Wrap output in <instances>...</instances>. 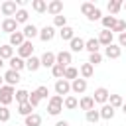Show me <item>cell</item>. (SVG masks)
Segmentation results:
<instances>
[{"label": "cell", "instance_id": "obj_1", "mask_svg": "<svg viewBox=\"0 0 126 126\" xmlns=\"http://www.w3.org/2000/svg\"><path fill=\"white\" fill-rule=\"evenodd\" d=\"M63 96H59V94H53V96H49V100H47V112L51 114V116H57L61 110H63Z\"/></svg>", "mask_w": 126, "mask_h": 126}, {"label": "cell", "instance_id": "obj_2", "mask_svg": "<svg viewBox=\"0 0 126 126\" xmlns=\"http://www.w3.org/2000/svg\"><path fill=\"white\" fill-rule=\"evenodd\" d=\"M14 94H16V89L10 87V85H4L0 89V104L2 106H8L12 100H14Z\"/></svg>", "mask_w": 126, "mask_h": 126}, {"label": "cell", "instance_id": "obj_3", "mask_svg": "<svg viewBox=\"0 0 126 126\" xmlns=\"http://www.w3.org/2000/svg\"><path fill=\"white\" fill-rule=\"evenodd\" d=\"M0 12H2V16L12 18V16H16V12H18V4H16L14 0H4L2 6H0Z\"/></svg>", "mask_w": 126, "mask_h": 126}, {"label": "cell", "instance_id": "obj_4", "mask_svg": "<svg viewBox=\"0 0 126 126\" xmlns=\"http://www.w3.org/2000/svg\"><path fill=\"white\" fill-rule=\"evenodd\" d=\"M32 55H33V43L26 39V41L18 47V57H22V59H30Z\"/></svg>", "mask_w": 126, "mask_h": 126}, {"label": "cell", "instance_id": "obj_5", "mask_svg": "<svg viewBox=\"0 0 126 126\" xmlns=\"http://www.w3.org/2000/svg\"><path fill=\"white\" fill-rule=\"evenodd\" d=\"M69 93H71V83H69L67 79H59V81H55V94H59V96L67 94V96H69Z\"/></svg>", "mask_w": 126, "mask_h": 126}, {"label": "cell", "instance_id": "obj_6", "mask_svg": "<svg viewBox=\"0 0 126 126\" xmlns=\"http://www.w3.org/2000/svg\"><path fill=\"white\" fill-rule=\"evenodd\" d=\"M108 96H110V93H108V89H104V87H98V89H94V93H93V98H94V102H98V104H106V102H108Z\"/></svg>", "mask_w": 126, "mask_h": 126}, {"label": "cell", "instance_id": "obj_7", "mask_svg": "<svg viewBox=\"0 0 126 126\" xmlns=\"http://www.w3.org/2000/svg\"><path fill=\"white\" fill-rule=\"evenodd\" d=\"M0 28H2V32H4V33L12 35L14 32H18V22H16L14 18H4V20H2V26H0Z\"/></svg>", "mask_w": 126, "mask_h": 126}, {"label": "cell", "instance_id": "obj_8", "mask_svg": "<svg viewBox=\"0 0 126 126\" xmlns=\"http://www.w3.org/2000/svg\"><path fill=\"white\" fill-rule=\"evenodd\" d=\"M55 59H57V65H63V67H71V63H73L71 51H59V53H55Z\"/></svg>", "mask_w": 126, "mask_h": 126}, {"label": "cell", "instance_id": "obj_9", "mask_svg": "<svg viewBox=\"0 0 126 126\" xmlns=\"http://www.w3.org/2000/svg\"><path fill=\"white\" fill-rule=\"evenodd\" d=\"M4 81H6V85H10V87H16V85L22 81V77H20V73H18V71H14V69H8V71L4 73Z\"/></svg>", "mask_w": 126, "mask_h": 126}, {"label": "cell", "instance_id": "obj_10", "mask_svg": "<svg viewBox=\"0 0 126 126\" xmlns=\"http://www.w3.org/2000/svg\"><path fill=\"white\" fill-rule=\"evenodd\" d=\"M71 91H73L75 94H83V93L87 91V79H83V77H79V79H75V81H71Z\"/></svg>", "mask_w": 126, "mask_h": 126}, {"label": "cell", "instance_id": "obj_11", "mask_svg": "<svg viewBox=\"0 0 126 126\" xmlns=\"http://www.w3.org/2000/svg\"><path fill=\"white\" fill-rule=\"evenodd\" d=\"M47 12L55 18V16H59V14H63V2L61 0H51V2H47Z\"/></svg>", "mask_w": 126, "mask_h": 126}, {"label": "cell", "instance_id": "obj_12", "mask_svg": "<svg viewBox=\"0 0 126 126\" xmlns=\"http://www.w3.org/2000/svg\"><path fill=\"white\" fill-rule=\"evenodd\" d=\"M22 33H24V37H26L28 41H32L33 37H39V30H37L33 24H26L24 30H22Z\"/></svg>", "mask_w": 126, "mask_h": 126}, {"label": "cell", "instance_id": "obj_13", "mask_svg": "<svg viewBox=\"0 0 126 126\" xmlns=\"http://www.w3.org/2000/svg\"><path fill=\"white\" fill-rule=\"evenodd\" d=\"M53 37H55V28H53V26H43V28L39 30V39H41V41L47 43V41H51Z\"/></svg>", "mask_w": 126, "mask_h": 126}, {"label": "cell", "instance_id": "obj_14", "mask_svg": "<svg viewBox=\"0 0 126 126\" xmlns=\"http://www.w3.org/2000/svg\"><path fill=\"white\" fill-rule=\"evenodd\" d=\"M104 55H106L108 59H118V57L122 55V47H120L118 43H112V45L104 47Z\"/></svg>", "mask_w": 126, "mask_h": 126}, {"label": "cell", "instance_id": "obj_15", "mask_svg": "<svg viewBox=\"0 0 126 126\" xmlns=\"http://www.w3.org/2000/svg\"><path fill=\"white\" fill-rule=\"evenodd\" d=\"M112 39H114V33H112L110 30H102V32L98 33V43L104 45V47L112 45Z\"/></svg>", "mask_w": 126, "mask_h": 126}, {"label": "cell", "instance_id": "obj_16", "mask_svg": "<svg viewBox=\"0 0 126 126\" xmlns=\"http://www.w3.org/2000/svg\"><path fill=\"white\" fill-rule=\"evenodd\" d=\"M41 67H45V69H51L55 63H57V59H55V53H51V51H45L41 57Z\"/></svg>", "mask_w": 126, "mask_h": 126}, {"label": "cell", "instance_id": "obj_17", "mask_svg": "<svg viewBox=\"0 0 126 126\" xmlns=\"http://www.w3.org/2000/svg\"><path fill=\"white\" fill-rule=\"evenodd\" d=\"M85 43H87V39H83V37H73L71 41H69V45H71V51L73 53H79V51H83L85 49Z\"/></svg>", "mask_w": 126, "mask_h": 126}, {"label": "cell", "instance_id": "obj_18", "mask_svg": "<svg viewBox=\"0 0 126 126\" xmlns=\"http://www.w3.org/2000/svg\"><path fill=\"white\" fill-rule=\"evenodd\" d=\"M8 65H10V69H14V71H22V69H26V59H22V57H18V55H14L10 61H8Z\"/></svg>", "mask_w": 126, "mask_h": 126}, {"label": "cell", "instance_id": "obj_19", "mask_svg": "<svg viewBox=\"0 0 126 126\" xmlns=\"http://www.w3.org/2000/svg\"><path fill=\"white\" fill-rule=\"evenodd\" d=\"M39 67H41V59H39V57L32 55L30 59H26V69H28L30 73H35V71H37Z\"/></svg>", "mask_w": 126, "mask_h": 126}, {"label": "cell", "instance_id": "obj_20", "mask_svg": "<svg viewBox=\"0 0 126 126\" xmlns=\"http://www.w3.org/2000/svg\"><path fill=\"white\" fill-rule=\"evenodd\" d=\"M98 112H100V118H102V120H112V118H114L116 108H112V106L106 102V104H102V108H100Z\"/></svg>", "mask_w": 126, "mask_h": 126}, {"label": "cell", "instance_id": "obj_21", "mask_svg": "<svg viewBox=\"0 0 126 126\" xmlns=\"http://www.w3.org/2000/svg\"><path fill=\"white\" fill-rule=\"evenodd\" d=\"M59 37H61L63 41H71V39L75 37V30H73L71 26H65V28L59 30Z\"/></svg>", "mask_w": 126, "mask_h": 126}, {"label": "cell", "instance_id": "obj_22", "mask_svg": "<svg viewBox=\"0 0 126 126\" xmlns=\"http://www.w3.org/2000/svg\"><path fill=\"white\" fill-rule=\"evenodd\" d=\"M24 41H26L24 33H22V32H14V33L10 35V41H8V43H10L12 47H20V45H22Z\"/></svg>", "mask_w": 126, "mask_h": 126}, {"label": "cell", "instance_id": "obj_23", "mask_svg": "<svg viewBox=\"0 0 126 126\" xmlns=\"http://www.w3.org/2000/svg\"><path fill=\"white\" fill-rule=\"evenodd\" d=\"M85 49H87L89 53H98V49H100L98 37H91V39H87V43H85Z\"/></svg>", "mask_w": 126, "mask_h": 126}, {"label": "cell", "instance_id": "obj_24", "mask_svg": "<svg viewBox=\"0 0 126 126\" xmlns=\"http://www.w3.org/2000/svg\"><path fill=\"white\" fill-rule=\"evenodd\" d=\"M79 73H81V77H83V79H91V77H93V73H94V67L87 61V63H83V65L79 67Z\"/></svg>", "mask_w": 126, "mask_h": 126}, {"label": "cell", "instance_id": "obj_25", "mask_svg": "<svg viewBox=\"0 0 126 126\" xmlns=\"http://www.w3.org/2000/svg\"><path fill=\"white\" fill-rule=\"evenodd\" d=\"M79 106H81V110L89 112V110L94 108V98H93V96H83V98L79 100Z\"/></svg>", "mask_w": 126, "mask_h": 126}, {"label": "cell", "instance_id": "obj_26", "mask_svg": "<svg viewBox=\"0 0 126 126\" xmlns=\"http://www.w3.org/2000/svg\"><path fill=\"white\" fill-rule=\"evenodd\" d=\"M122 0H110L108 4H106V8H108V12H110V16H116L120 10H122Z\"/></svg>", "mask_w": 126, "mask_h": 126}, {"label": "cell", "instance_id": "obj_27", "mask_svg": "<svg viewBox=\"0 0 126 126\" xmlns=\"http://www.w3.org/2000/svg\"><path fill=\"white\" fill-rule=\"evenodd\" d=\"M0 57L10 61V59L14 57V47H12L10 43H4V45H0Z\"/></svg>", "mask_w": 126, "mask_h": 126}, {"label": "cell", "instance_id": "obj_28", "mask_svg": "<svg viewBox=\"0 0 126 126\" xmlns=\"http://www.w3.org/2000/svg\"><path fill=\"white\" fill-rule=\"evenodd\" d=\"M24 126H41V116H39L37 112H33V114H30V116H26Z\"/></svg>", "mask_w": 126, "mask_h": 126}, {"label": "cell", "instance_id": "obj_29", "mask_svg": "<svg viewBox=\"0 0 126 126\" xmlns=\"http://www.w3.org/2000/svg\"><path fill=\"white\" fill-rule=\"evenodd\" d=\"M14 98H16V102H18V104L28 102V100H30V93H28L26 89H18V91H16V94H14Z\"/></svg>", "mask_w": 126, "mask_h": 126}, {"label": "cell", "instance_id": "obj_30", "mask_svg": "<svg viewBox=\"0 0 126 126\" xmlns=\"http://www.w3.org/2000/svg\"><path fill=\"white\" fill-rule=\"evenodd\" d=\"M32 8L37 14H43V12H47V2L45 0H32Z\"/></svg>", "mask_w": 126, "mask_h": 126}, {"label": "cell", "instance_id": "obj_31", "mask_svg": "<svg viewBox=\"0 0 126 126\" xmlns=\"http://www.w3.org/2000/svg\"><path fill=\"white\" fill-rule=\"evenodd\" d=\"M100 22H102V28L104 30H110L112 32V28L116 26V16H102Z\"/></svg>", "mask_w": 126, "mask_h": 126}, {"label": "cell", "instance_id": "obj_32", "mask_svg": "<svg viewBox=\"0 0 126 126\" xmlns=\"http://www.w3.org/2000/svg\"><path fill=\"white\" fill-rule=\"evenodd\" d=\"M63 106H65L67 110H75V108L79 106V100H77L73 94H69V96H65V100H63Z\"/></svg>", "mask_w": 126, "mask_h": 126}, {"label": "cell", "instance_id": "obj_33", "mask_svg": "<svg viewBox=\"0 0 126 126\" xmlns=\"http://www.w3.org/2000/svg\"><path fill=\"white\" fill-rule=\"evenodd\" d=\"M65 69H67V67H63V65H57V63H55V65L51 67V75L59 81V79H63V77H65Z\"/></svg>", "mask_w": 126, "mask_h": 126}, {"label": "cell", "instance_id": "obj_34", "mask_svg": "<svg viewBox=\"0 0 126 126\" xmlns=\"http://www.w3.org/2000/svg\"><path fill=\"white\" fill-rule=\"evenodd\" d=\"M108 104H110L112 108H120V106L124 104V98H122L120 94H110V96H108Z\"/></svg>", "mask_w": 126, "mask_h": 126}, {"label": "cell", "instance_id": "obj_35", "mask_svg": "<svg viewBox=\"0 0 126 126\" xmlns=\"http://www.w3.org/2000/svg\"><path fill=\"white\" fill-rule=\"evenodd\" d=\"M18 112L22 116H30V114H33V106L30 102H22V104H18Z\"/></svg>", "mask_w": 126, "mask_h": 126}, {"label": "cell", "instance_id": "obj_36", "mask_svg": "<svg viewBox=\"0 0 126 126\" xmlns=\"http://www.w3.org/2000/svg\"><path fill=\"white\" fill-rule=\"evenodd\" d=\"M85 118H87V122H91V124H96L98 120H100V112L98 110H89V112H85Z\"/></svg>", "mask_w": 126, "mask_h": 126}, {"label": "cell", "instance_id": "obj_37", "mask_svg": "<svg viewBox=\"0 0 126 126\" xmlns=\"http://www.w3.org/2000/svg\"><path fill=\"white\" fill-rule=\"evenodd\" d=\"M28 16H30V14H28V10H26V8H20V10L16 12L14 20H16L18 24H26V22H28Z\"/></svg>", "mask_w": 126, "mask_h": 126}, {"label": "cell", "instance_id": "obj_38", "mask_svg": "<svg viewBox=\"0 0 126 126\" xmlns=\"http://www.w3.org/2000/svg\"><path fill=\"white\" fill-rule=\"evenodd\" d=\"M63 79H67V81L71 83V81L79 79V71H77L75 67H67V69H65V77H63Z\"/></svg>", "mask_w": 126, "mask_h": 126}, {"label": "cell", "instance_id": "obj_39", "mask_svg": "<svg viewBox=\"0 0 126 126\" xmlns=\"http://www.w3.org/2000/svg\"><path fill=\"white\" fill-rule=\"evenodd\" d=\"M94 8H96V6H94L93 2H85V4H81V14L89 18V16L93 14V10H94Z\"/></svg>", "mask_w": 126, "mask_h": 126}, {"label": "cell", "instance_id": "obj_40", "mask_svg": "<svg viewBox=\"0 0 126 126\" xmlns=\"http://www.w3.org/2000/svg\"><path fill=\"white\" fill-rule=\"evenodd\" d=\"M67 26V16H63V14H59V16H55L53 18V28H65Z\"/></svg>", "mask_w": 126, "mask_h": 126}, {"label": "cell", "instance_id": "obj_41", "mask_svg": "<svg viewBox=\"0 0 126 126\" xmlns=\"http://www.w3.org/2000/svg\"><path fill=\"white\" fill-rule=\"evenodd\" d=\"M114 32H118V35L124 33V32H126V20H116V26L112 28V33H114Z\"/></svg>", "mask_w": 126, "mask_h": 126}, {"label": "cell", "instance_id": "obj_42", "mask_svg": "<svg viewBox=\"0 0 126 126\" xmlns=\"http://www.w3.org/2000/svg\"><path fill=\"white\" fill-rule=\"evenodd\" d=\"M10 116H12L10 108H8V106H0V122H8Z\"/></svg>", "mask_w": 126, "mask_h": 126}, {"label": "cell", "instance_id": "obj_43", "mask_svg": "<svg viewBox=\"0 0 126 126\" xmlns=\"http://www.w3.org/2000/svg\"><path fill=\"white\" fill-rule=\"evenodd\" d=\"M89 63L94 67V65H98V63H102V55H100V51L98 53H91L89 55Z\"/></svg>", "mask_w": 126, "mask_h": 126}, {"label": "cell", "instance_id": "obj_44", "mask_svg": "<svg viewBox=\"0 0 126 126\" xmlns=\"http://www.w3.org/2000/svg\"><path fill=\"white\" fill-rule=\"evenodd\" d=\"M39 100H41V98H39V94H37L35 91H32V93H30V100H28V102H30V104L35 108V106L39 104Z\"/></svg>", "mask_w": 126, "mask_h": 126}, {"label": "cell", "instance_id": "obj_45", "mask_svg": "<svg viewBox=\"0 0 126 126\" xmlns=\"http://www.w3.org/2000/svg\"><path fill=\"white\" fill-rule=\"evenodd\" d=\"M35 93L39 94V98H47V94H49V89H47L45 85H39V87L35 89Z\"/></svg>", "mask_w": 126, "mask_h": 126}, {"label": "cell", "instance_id": "obj_46", "mask_svg": "<svg viewBox=\"0 0 126 126\" xmlns=\"http://www.w3.org/2000/svg\"><path fill=\"white\" fill-rule=\"evenodd\" d=\"M89 20H91V22H96V20H102V12H100V8H94V10H93V14L89 16Z\"/></svg>", "mask_w": 126, "mask_h": 126}, {"label": "cell", "instance_id": "obj_47", "mask_svg": "<svg viewBox=\"0 0 126 126\" xmlns=\"http://www.w3.org/2000/svg\"><path fill=\"white\" fill-rule=\"evenodd\" d=\"M118 45H120V47H126V32L118 35Z\"/></svg>", "mask_w": 126, "mask_h": 126}, {"label": "cell", "instance_id": "obj_48", "mask_svg": "<svg viewBox=\"0 0 126 126\" xmlns=\"http://www.w3.org/2000/svg\"><path fill=\"white\" fill-rule=\"evenodd\" d=\"M55 126H69V122L67 120H59V122H55Z\"/></svg>", "mask_w": 126, "mask_h": 126}, {"label": "cell", "instance_id": "obj_49", "mask_svg": "<svg viewBox=\"0 0 126 126\" xmlns=\"http://www.w3.org/2000/svg\"><path fill=\"white\" fill-rule=\"evenodd\" d=\"M16 4H18V6H22V8H24V6H26V0H16Z\"/></svg>", "mask_w": 126, "mask_h": 126}, {"label": "cell", "instance_id": "obj_50", "mask_svg": "<svg viewBox=\"0 0 126 126\" xmlns=\"http://www.w3.org/2000/svg\"><path fill=\"white\" fill-rule=\"evenodd\" d=\"M2 87H4V75L0 73V89H2Z\"/></svg>", "mask_w": 126, "mask_h": 126}, {"label": "cell", "instance_id": "obj_51", "mask_svg": "<svg viewBox=\"0 0 126 126\" xmlns=\"http://www.w3.org/2000/svg\"><path fill=\"white\" fill-rule=\"evenodd\" d=\"M122 112H124V114H126V102H124V104H122Z\"/></svg>", "mask_w": 126, "mask_h": 126}, {"label": "cell", "instance_id": "obj_52", "mask_svg": "<svg viewBox=\"0 0 126 126\" xmlns=\"http://www.w3.org/2000/svg\"><path fill=\"white\" fill-rule=\"evenodd\" d=\"M2 67H4V59L0 57V69H2Z\"/></svg>", "mask_w": 126, "mask_h": 126}, {"label": "cell", "instance_id": "obj_53", "mask_svg": "<svg viewBox=\"0 0 126 126\" xmlns=\"http://www.w3.org/2000/svg\"><path fill=\"white\" fill-rule=\"evenodd\" d=\"M122 8H124V10H126V2H124V4H122Z\"/></svg>", "mask_w": 126, "mask_h": 126}, {"label": "cell", "instance_id": "obj_54", "mask_svg": "<svg viewBox=\"0 0 126 126\" xmlns=\"http://www.w3.org/2000/svg\"><path fill=\"white\" fill-rule=\"evenodd\" d=\"M0 14H2V12H0Z\"/></svg>", "mask_w": 126, "mask_h": 126}]
</instances>
